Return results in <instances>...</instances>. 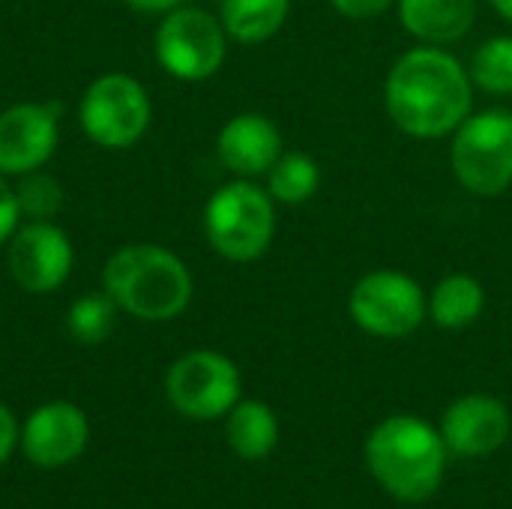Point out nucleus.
Instances as JSON below:
<instances>
[{
    "label": "nucleus",
    "instance_id": "f257e3e1",
    "mask_svg": "<svg viewBox=\"0 0 512 509\" xmlns=\"http://www.w3.org/2000/svg\"><path fill=\"white\" fill-rule=\"evenodd\" d=\"M474 105L471 72L441 45L405 51L387 72L384 108L396 129L411 138H444L456 132Z\"/></svg>",
    "mask_w": 512,
    "mask_h": 509
},
{
    "label": "nucleus",
    "instance_id": "f03ea898",
    "mask_svg": "<svg viewBox=\"0 0 512 509\" xmlns=\"http://www.w3.org/2000/svg\"><path fill=\"white\" fill-rule=\"evenodd\" d=\"M363 456L369 474L390 498L423 504L441 489L450 450L441 429L429 420L393 414L369 432Z\"/></svg>",
    "mask_w": 512,
    "mask_h": 509
},
{
    "label": "nucleus",
    "instance_id": "7ed1b4c3",
    "mask_svg": "<svg viewBox=\"0 0 512 509\" xmlns=\"http://www.w3.org/2000/svg\"><path fill=\"white\" fill-rule=\"evenodd\" d=\"M105 294L141 321H171L192 303V273L165 246L129 243L102 270Z\"/></svg>",
    "mask_w": 512,
    "mask_h": 509
},
{
    "label": "nucleus",
    "instance_id": "20e7f679",
    "mask_svg": "<svg viewBox=\"0 0 512 509\" xmlns=\"http://www.w3.org/2000/svg\"><path fill=\"white\" fill-rule=\"evenodd\" d=\"M276 201L267 189L240 177L216 189L204 207L210 246L234 264L258 261L276 237Z\"/></svg>",
    "mask_w": 512,
    "mask_h": 509
},
{
    "label": "nucleus",
    "instance_id": "39448f33",
    "mask_svg": "<svg viewBox=\"0 0 512 509\" xmlns=\"http://www.w3.org/2000/svg\"><path fill=\"white\" fill-rule=\"evenodd\" d=\"M450 165L471 195H501L512 186V111L468 114L453 132Z\"/></svg>",
    "mask_w": 512,
    "mask_h": 509
},
{
    "label": "nucleus",
    "instance_id": "423d86ee",
    "mask_svg": "<svg viewBox=\"0 0 512 509\" xmlns=\"http://www.w3.org/2000/svg\"><path fill=\"white\" fill-rule=\"evenodd\" d=\"M150 114L147 87L126 72L99 75L78 105L84 135L105 150H126L141 141L150 126Z\"/></svg>",
    "mask_w": 512,
    "mask_h": 509
},
{
    "label": "nucleus",
    "instance_id": "0eeeda50",
    "mask_svg": "<svg viewBox=\"0 0 512 509\" xmlns=\"http://www.w3.org/2000/svg\"><path fill=\"white\" fill-rule=\"evenodd\" d=\"M354 324L375 339H405L429 315L420 282L402 270H372L357 279L348 297Z\"/></svg>",
    "mask_w": 512,
    "mask_h": 509
},
{
    "label": "nucleus",
    "instance_id": "6e6552de",
    "mask_svg": "<svg viewBox=\"0 0 512 509\" xmlns=\"http://www.w3.org/2000/svg\"><path fill=\"white\" fill-rule=\"evenodd\" d=\"M153 48L159 66L177 81H207L225 63L228 33L207 9L180 6L162 15Z\"/></svg>",
    "mask_w": 512,
    "mask_h": 509
},
{
    "label": "nucleus",
    "instance_id": "1a4fd4ad",
    "mask_svg": "<svg viewBox=\"0 0 512 509\" xmlns=\"http://www.w3.org/2000/svg\"><path fill=\"white\" fill-rule=\"evenodd\" d=\"M168 402L189 420H219L240 402L243 381L231 357L219 351H189L168 369Z\"/></svg>",
    "mask_w": 512,
    "mask_h": 509
},
{
    "label": "nucleus",
    "instance_id": "9d476101",
    "mask_svg": "<svg viewBox=\"0 0 512 509\" xmlns=\"http://www.w3.org/2000/svg\"><path fill=\"white\" fill-rule=\"evenodd\" d=\"M75 264L69 234L51 219H30L9 237V273L27 294L57 291Z\"/></svg>",
    "mask_w": 512,
    "mask_h": 509
},
{
    "label": "nucleus",
    "instance_id": "9b49d317",
    "mask_svg": "<svg viewBox=\"0 0 512 509\" xmlns=\"http://www.w3.org/2000/svg\"><path fill=\"white\" fill-rule=\"evenodd\" d=\"M57 105L21 102L0 114V174L21 177L39 171L57 150Z\"/></svg>",
    "mask_w": 512,
    "mask_h": 509
},
{
    "label": "nucleus",
    "instance_id": "f8f14e48",
    "mask_svg": "<svg viewBox=\"0 0 512 509\" xmlns=\"http://www.w3.org/2000/svg\"><path fill=\"white\" fill-rule=\"evenodd\" d=\"M510 429L507 405L489 393H468L456 399L441 420V438L447 450L465 459H483L498 453L507 444Z\"/></svg>",
    "mask_w": 512,
    "mask_h": 509
},
{
    "label": "nucleus",
    "instance_id": "ddd939ff",
    "mask_svg": "<svg viewBox=\"0 0 512 509\" xmlns=\"http://www.w3.org/2000/svg\"><path fill=\"white\" fill-rule=\"evenodd\" d=\"M90 441V423L72 402H48L36 408L21 429V450L39 468H63L75 462Z\"/></svg>",
    "mask_w": 512,
    "mask_h": 509
},
{
    "label": "nucleus",
    "instance_id": "4468645a",
    "mask_svg": "<svg viewBox=\"0 0 512 509\" xmlns=\"http://www.w3.org/2000/svg\"><path fill=\"white\" fill-rule=\"evenodd\" d=\"M216 153L228 171L237 177H261L273 168V162L285 153L279 126L255 111L231 117L216 138Z\"/></svg>",
    "mask_w": 512,
    "mask_h": 509
},
{
    "label": "nucleus",
    "instance_id": "2eb2a0df",
    "mask_svg": "<svg viewBox=\"0 0 512 509\" xmlns=\"http://www.w3.org/2000/svg\"><path fill=\"white\" fill-rule=\"evenodd\" d=\"M402 27L426 45L459 42L477 21V0H396Z\"/></svg>",
    "mask_w": 512,
    "mask_h": 509
},
{
    "label": "nucleus",
    "instance_id": "dca6fc26",
    "mask_svg": "<svg viewBox=\"0 0 512 509\" xmlns=\"http://www.w3.org/2000/svg\"><path fill=\"white\" fill-rule=\"evenodd\" d=\"M225 438L240 459L246 462L267 459L279 444V417L261 399H240L228 411Z\"/></svg>",
    "mask_w": 512,
    "mask_h": 509
},
{
    "label": "nucleus",
    "instance_id": "f3484780",
    "mask_svg": "<svg viewBox=\"0 0 512 509\" xmlns=\"http://www.w3.org/2000/svg\"><path fill=\"white\" fill-rule=\"evenodd\" d=\"M486 309V288L468 273H453L429 294V318L441 330H465Z\"/></svg>",
    "mask_w": 512,
    "mask_h": 509
},
{
    "label": "nucleus",
    "instance_id": "a211bd4d",
    "mask_svg": "<svg viewBox=\"0 0 512 509\" xmlns=\"http://www.w3.org/2000/svg\"><path fill=\"white\" fill-rule=\"evenodd\" d=\"M291 0H222L219 21L225 33L243 45L273 39L288 21Z\"/></svg>",
    "mask_w": 512,
    "mask_h": 509
},
{
    "label": "nucleus",
    "instance_id": "6ab92c4d",
    "mask_svg": "<svg viewBox=\"0 0 512 509\" xmlns=\"http://www.w3.org/2000/svg\"><path fill=\"white\" fill-rule=\"evenodd\" d=\"M318 186H321V168L303 150L282 153L273 162V168L267 171V192H270V198L279 201V204H288V207L306 204L318 192Z\"/></svg>",
    "mask_w": 512,
    "mask_h": 509
},
{
    "label": "nucleus",
    "instance_id": "aec40b11",
    "mask_svg": "<svg viewBox=\"0 0 512 509\" xmlns=\"http://www.w3.org/2000/svg\"><path fill=\"white\" fill-rule=\"evenodd\" d=\"M471 81L495 96H512V36L486 39L471 57Z\"/></svg>",
    "mask_w": 512,
    "mask_h": 509
},
{
    "label": "nucleus",
    "instance_id": "412c9836",
    "mask_svg": "<svg viewBox=\"0 0 512 509\" xmlns=\"http://www.w3.org/2000/svg\"><path fill=\"white\" fill-rule=\"evenodd\" d=\"M117 309L120 306L108 294H84L69 306L66 327L81 345H99L111 336Z\"/></svg>",
    "mask_w": 512,
    "mask_h": 509
},
{
    "label": "nucleus",
    "instance_id": "4be33fe9",
    "mask_svg": "<svg viewBox=\"0 0 512 509\" xmlns=\"http://www.w3.org/2000/svg\"><path fill=\"white\" fill-rule=\"evenodd\" d=\"M18 207L27 219H54L57 210L63 207V186L57 177L39 171L21 174V183L15 186Z\"/></svg>",
    "mask_w": 512,
    "mask_h": 509
},
{
    "label": "nucleus",
    "instance_id": "5701e85b",
    "mask_svg": "<svg viewBox=\"0 0 512 509\" xmlns=\"http://www.w3.org/2000/svg\"><path fill=\"white\" fill-rule=\"evenodd\" d=\"M21 207L15 198V186L6 183V174H0V243H9V237L18 231Z\"/></svg>",
    "mask_w": 512,
    "mask_h": 509
},
{
    "label": "nucleus",
    "instance_id": "b1692460",
    "mask_svg": "<svg viewBox=\"0 0 512 509\" xmlns=\"http://www.w3.org/2000/svg\"><path fill=\"white\" fill-rule=\"evenodd\" d=\"M333 9L345 18H375L381 12H387L396 0H330Z\"/></svg>",
    "mask_w": 512,
    "mask_h": 509
},
{
    "label": "nucleus",
    "instance_id": "393cba45",
    "mask_svg": "<svg viewBox=\"0 0 512 509\" xmlns=\"http://www.w3.org/2000/svg\"><path fill=\"white\" fill-rule=\"evenodd\" d=\"M18 438H21V432H18V420H15V414L0 402V465L15 453Z\"/></svg>",
    "mask_w": 512,
    "mask_h": 509
},
{
    "label": "nucleus",
    "instance_id": "a878e982",
    "mask_svg": "<svg viewBox=\"0 0 512 509\" xmlns=\"http://www.w3.org/2000/svg\"><path fill=\"white\" fill-rule=\"evenodd\" d=\"M129 9L135 12H144V15H168L174 9H180L186 0H126Z\"/></svg>",
    "mask_w": 512,
    "mask_h": 509
},
{
    "label": "nucleus",
    "instance_id": "bb28decb",
    "mask_svg": "<svg viewBox=\"0 0 512 509\" xmlns=\"http://www.w3.org/2000/svg\"><path fill=\"white\" fill-rule=\"evenodd\" d=\"M492 6H495V12L504 18V21H510L512 24V0H489Z\"/></svg>",
    "mask_w": 512,
    "mask_h": 509
}]
</instances>
